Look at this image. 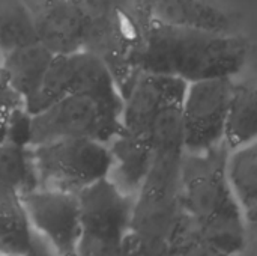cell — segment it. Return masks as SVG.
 Segmentation results:
<instances>
[{"mask_svg":"<svg viewBox=\"0 0 257 256\" xmlns=\"http://www.w3.org/2000/svg\"><path fill=\"white\" fill-rule=\"evenodd\" d=\"M133 32L130 63L140 72L191 83L235 77L248 62L251 42L242 32L218 33L154 20L145 0H120Z\"/></svg>","mask_w":257,"mask_h":256,"instance_id":"obj_1","label":"cell"},{"mask_svg":"<svg viewBox=\"0 0 257 256\" xmlns=\"http://www.w3.org/2000/svg\"><path fill=\"white\" fill-rule=\"evenodd\" d=\"M227 146L185 152L181 164V202L199 240L235 255L245 246L247 225L226 178Z\"/></svg>","mask_w":257,"mask_h":256,"instance_id":"obj_2","label":"cell"},{"mask_svg":"<svg viewBox=\"0 0 257 256\" xmlns=\"http://www.w3.org/2000/svg\"><path fill=\"white\" fill-rule=\"evenodd\" d=\"M184 81L140 72L123 98L120 130L111 140L113 166L108 178L126 195L136 196L151 164V133L161 109L185 89Z\"/></svg>","mask_w":257,"mask_h":256,"instance_id":"obj_3","label":"cell"},{"mask_svg":"<svg viewBox=\"0 0 257 256\" xmlns=\"http://www.w3.org/2000/svg\"><path fill=\"white\" fill-rule=\"evenodd\" d=\"M120 95L72 94L29 116V145L80 137L110 145L120 130Z\"/></svg>","mask_w":257,"mask_h":256,"instance_id":"obj_4","label":"cell"},{"mask_svg":"<svg viewBox=\"0 0 257 256\" xmlns=\"http://www.w3.org/2000/svg\"><path fill=\"white\" fill-rule=\"evenodd\" d=\"M38 187L78 193L108 177L113 155L107 143L68 137L32 146Z\"/></svg>","mask_w":257,"mask_h":256,"instance_id":"obj_5","label":"cell"},{"mask_svg":"<svg viewBox=\"0 0 257 256\" xmlns=\"http://www.w3.org/2000/svg\"><path fill=\"white\" fill-rule=\"evenodd\" d=\"M81 219L78 256H125L134 198L108 177L77 193Z\"/></svg>","mask_w":257,"mask_h":256,"instance_id":"obj_6","label":"cell"},{"mask_svg":"<svg viewBox=\"0 0 257 256\" xmlns=\"http://www.w3.org/2000/svg\"><path fill=\"white\" fill-rule=\"evenodd\" d=\"M232 83V77H214L185 84L181 100L185 152H206L224 143V125Z\"/></svg>","mask_w":257,"mask_h":256,"instance_id":"obj_7","label":"cell"},{"mask_svg":"<svg viewBox=\"0 0 257 256\" xmlns=\"http://www.w3.org/2000/svg\"><path fill=\"white\" fill-rule=\"evenodd\" d=\"M32 232L56 256H78L81 243L80 204L75 193L33 189L20 195Z\"/></svg>","mask_w":257,"mask_h":256,"instance_id":"obj_8","label":"cell"},{"mask_svg":"<svg viewBox=\"0 0 257 256\" xmlns=\"http://www.w3.org/2000/svg\"><path fill=\"white\" fill-rule=\"evenodd\" d=\"M72 94L120 95L105 63L87 50H77L53 56L38 95L24 110L29 115L38 113Z\"/></svg>","mask_w":257,"mask_h":256,"instance_id":"obj_9","label":"cell"},{"mask_svg":"<svg viewBox=\"0 0 257 256\" xmlns=\"http://www.w3.org/2000/svg\"><path fill=\"white\" fill-rule=\"evenodd\" d=\"M29 6L38 41L54 54L84 48L86 18L72 0H24Z\"/></svg>","mask_w":257,"mask_h":256,"instance_id":"obj_10","label":"cell"},{"mask_svg":"<svg viewBox=\"0 0 257 256\" xmlns=\"http://www.w3.org/2000/svg\"><path fill=\"white\" fill-rule=\"evenodd\" d=\"M149 15L161 23L236 33L241 15L218 0H145Z\"/></svg>","mask_w":257,"mask_h":256,"instance_id":"obj_11","label":"cell"},{"mask_svg":"<svg viewBox=\"0 0 257 256\" xmlns=\"http://www.w3.org/2000/svg\"><path fill=\"white\" fill-rule=\"evenodd\" d=\"M54 53L39 41L3 54L2 71L26 109L38 95Z\"/></svg>","mask_w":257,"mask_h":256,"instance_id":"obj_12","label":"cell"},{"mask_svg":"<svg viewBox=\"0 0 257 256\" xmlns=\"http://www.w3.org/2000/svg\"><path fill=\"white\" fill-rule=\"evenodd\" d=\"M257 142V81H233L227 104L224 145L235 149Z\"/></svg>","mask_w":257,"mask_h":256,"instance_id":"obj_13","label":"cell"},{"mask_svg":"<svg viewBox=\"0 0 257 256\" xmlns=\"http://www.w3.org/2000/svg\"><path fill=\"white\" fill-rule=\"evenodd\" d=\"M226 178L247 228L254 229L257 219V142L227 152Z\"/></svg>","mask_w":257,"mask_h":256,"instance_id":"obj_14","label":"cell"},{"mask_svg":"<svg viewBox=\"0 0 257 256\" xmlns=\"http://www.w3.org/2000/svg\"><path fill=\"white\" fill-rule=\"evenodd\" d=\"M33 243L20 193L0 183V255L26 256Z\"/></svg>","mask_w":257,"mask_h":256,"instance_id":"obj_15","label":"cell"},{"mask_svg":"<svg viewBox=\"0 0 257 256\" xmlns=\"http://www.w3.org/2000/svg\"><path fill=\"white\" fill-rule=\"evenodd\" d=\"M0 183L20 195L38 189L32 146L9 139L0 142Z\"/></svg>","mask_w":257,"mask_h":256,"instance_id":"obj_16","label":"cell"},{"mask_svg":"<svg viewBox=\"0 0 257 256\" xmlns=\"http://www.w3.org/2000/svg\"><path fill=\"white\" fill-rule=\"evenodd\" d=\"M38 42L32 12L24 0H8L0 6V51Z\"/></svg>","mask_w":257,"mask_h":256,"instance_id":"obj_17","label":"cell"},{"mask_svg":"<svg viewBox=\"0 0 257 256\" xmlns=\"http://www.w3.org/2000/svg\"><path fill=\"white\" fill-rule=\"evenodd\" d=\"M21 109H24L21 98L11 88L5 72L0 68V142L6 139L9 125L17 112Z\"/></svg>","mask_w":257,"mask_h":256,"instance_id":"obj_18","label":"cell"},{"mask_svg":"<svg viewBox=\"0 0 257 256\" xmlns=\"http://www.w3.org/2000/svg\"><path fill=\"white\" fill-rule=\"evenodd\" d=\"M172 256H232L209 246L208 243L199 240L196 243L187 244L185 247H179Z\"/></svg>","mask_w":257,"mask_h":256,"instance_id":"obj_19","label":"cell"},{"mask_svg":"<svg viewBox=\"0 0 257 256\" xmlns=\"http://www.w3.org/2000/svg\"><path fill=\"white\" fill-rule=\"evenodd\" d=\"M26 256H56L54 252L39 238L33 234V243H32V247L30 250L27 252Z\"/></svg>","mask_w":257,"mask_h":256,"instance_id":"obj_20","label":"cell"},{"mask_svg":"<svg viewBox=\"0 0 257 256\" xmlns=\"http://www.w3.org/2000/svg\"><path fill=\"white\" fill-rule=\"evenodd\" d=\"M0 256H2V255H0Z\"/></svg>","mask_w":257,"mask_h":256,"instance_id":"obj_21","label":"cell"}]
</instances>
